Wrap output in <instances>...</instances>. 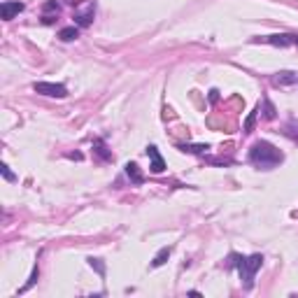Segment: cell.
<instances>
[{"label":"cell","mask_w":298,"mask_h":298,"mask_svg":"<svg viewBox=\"0 0 298 298\" xmlns=\"http://www.w3.org/2000/svg\"><path fill=\"white\" fill-rule=\"evenodd\" d=\"M282 151L275 147V145H270V142H266V140H259V142H254V147L249 149V161L254 163L256 168H263V170H268V168H275L277 163H282Z\"/></svg>","instance_id":"6da1fadb"},{"label":"cell","mask_w":298,"mask_h":298,"mask_svg":"<svg viewBox=\"0 0 298 298\" xmlns=\"http://www.w3.org/2000/svg\"><path fill=\"white\" fill-rule=\"evenodd\" d=\"M261 263H263V256L261 254H254V256H240V254H231L228 256V266H238V270H240V279H242V284H245V289H252V284H254V275L256 270L261 268Z\"/></svg>","instance_id":"7a4b0ae2"},{"label":"cell","mask_w":298,"mask_h":298,"mask_svg":"<svg viewBox=\"0 0 298 298\" xmlns=\"http://www.w3.org/2000/svg\"><path fill=\"white\" fill-rule=\"evenodd\" d=\"M33 91L35 93H42V96L49 98H65L68 96V89L63 84H54V82H35L33 84Z\"/></svg>","instance_id":"3957f363"},{"label":"cell","mask_w":298,"mask_h":298,"mask_svg":"<svg viewBox=\"0 0 298 298\" xmlns=\"http://www.w3.org/2000/svg\"><path fill=\"white\" fill-rule=\"evenodd\" d=\"M147 156L151 159V172H156V175H159V172L166 170V163H163L159 149L154 147V145H149V147H147Z\"/></svg>","instance_id":"277c9868"},{"label":"cell","mask_w":298,"mask_h":298,"mask_svg":"<svg viewBox=\"0 0 298 298\" xmlns=\"http://www.w3.org/2000/svg\"><path fill=\"white\" fill-rule=\"evenodd\" d=\"M263 40L275 47H289V44H298V35H268Z\"/></svg>","instance_id":"5b68a950"},{"label":"cell","mask_w":298,"mask_h":298,"mask_svg":"<svg viewBox=\"0 0 298 298\" xmlns=\"http://www.w3.org/2000/svg\"><path fill=\"white\" fill-rule=\"evenodd\" d=\"M23 10V2L19 0H14V2H2V7H0V14H2V19H14V14H19Z\"/></svg>","instance_id":"8992f818"},{"label":"cell","mask_w":298,"mask_h":298,"mask_svg":"<svg viewBox=\"0 0 298 298\" xmlns=\"http://www.w3.org/2000/svg\"><path fill=\"white\" fill-rule=\"evenodd\" d=\"M58 37H61L63 42H73V40H77V37H79V28L68 26V28H63V31L58 33Z\"/></svg>","instance_id":"52a82bcc"},{"label":"cell","mask_w":298,"mask_h":298,"mask_svg":"<svg viewBox=\"0 0 298 298\" xmlns=\"http://www.w3.org/2000/svg\"><path fill=\"white\" fill-rule=\"evenodd\" d=\"M126 175L135 182V184H142V172L138 170V163H126Z\"/></svg>","instance_id":"ba28073f"},{"label":"cell","mask_w":298,"mask_h":298,"mask_svg":"<svg viewBox=\"0 0 298 298\" xmlns=\"http://www.w3.org/2000/svg\"><path fill=\"white\" fill-rule=\"evenodd\" d=\"M170 252H172V247H163V249H161V252H159V254L154 256V261H151V266H154V268L163 266V263H166V259L170 256Z\"/></svg>","instance_id":"9c48e42d"},{"label":"cell","mask_w":298,"mask_h":298,"mask_svg":"<svg viewBox=\"0 0 298 298\" xmlns=\"http://www.w3.org/2000/svg\"><path fill=\"white\" fill-rule=\"evenodd\" d=\"M74 19H77V23H79V26H89V23H91V19H93V7H91L89 12H84V14H77Z\"/></svg>","instance_id":"30bf717a"},{"label":"cell","mask_w":298,"mask_h":298,"mask_svg":"<svg viewBox=\"0 0 298 298\" xmlns=\"http://www.w3.org/2000/svg\"><path fill=\"white\" fill-rule=\"evenodd\" d=\"M182 151H196V154H203V151H207V145H180Z\"/></svg>","instance_id":"8fae6325"},{"label":"cell","mask_w":298,"mask_h":298,"mask_svg":"<svg viewBox=\"0 0 298 298\" xmlns=\"http://www.w3.org/2000/svg\"><path fill=\"white\" fill-rule=\"evenodd\" d=\"M291 82H298L294 73H279V77H277V84H291Z\"/></svg>","instance_id":"7c38bea8"},{"label":"cell","mask_w":298,"mask_h":298,"mask_svg":"<svg viewBox=\"0 0 298 298\" xmlns=\"http://www.w3.org/2000/svg\"><path fill=\"white\" fill-rule=\"evenodd\" d=\"M287 135L298 138V121H289V124H287Z\"/></svg>","instance_id":"4fadbf2b"},{"label":"cell","mask_w":298,"mask_h":298,"mask_svg":"<svg viewBox=\"0 0 298 298\" xmlns=\"http://www.w3.org/2000/svg\"><path fill=\"white\" fill-rule=\"evenodd\" d=\"M93 145H96V147H98V154H100V156H103V159H110V154H107V151H105V145H103V142H100V140H96V142H93Z\"/></svg>","instance_id":"5bb4252c"},{"label":"cell","mask_w":298,"mask_h":298,"mask_svg":"<svg viewBox=\"0 0 298 298\" xmlns=\"http://www.w3.org/2000/svg\"><path fill=\"white\" fill-rule=\"evenodd\" d=\"M0 170H2V175H5V180H7V182H14V175H12V172H10V168H7L5 163L0 166Z\"/></svg>","instance_id":"9a60e30c"},{"label":"cell","mask_w":298,"mask_h":298,"mask_svg":"<svg viewBox=\"0 0 298 298\" xmlns=\"http://www.w3.org/2000/svg\"><path fill=\"white\" fill-rule=\"evenodd\" d=\"M266 117H268V119H275V107L270 105L268 100H266Z\"/></svg>","instance_id":"2e32d148"},{"label":"cell","mask_w":298,"mask_h":298,"mask_svg":"<svg viewBox=\"0 0 298 298\" xmlns=\"http://www.w3.org/2000/svg\"><path fill=\"white\" fill-rule=\"evenodd\" d=\"M217 98H219V91H210V100H212V103L217 100Z\"/></svg>","instance_id":"e0dca14e"}]
</instances>
